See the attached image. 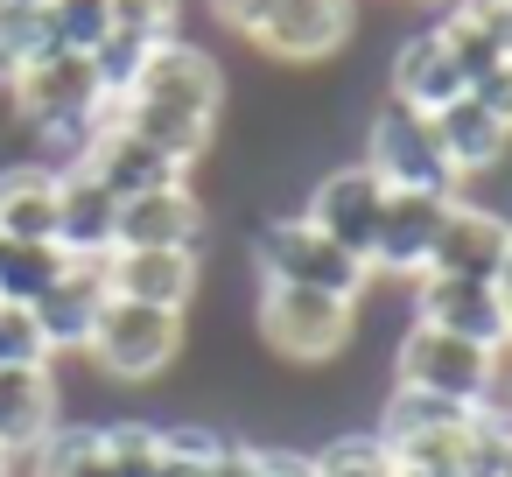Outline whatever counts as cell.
Instances as JSON below:
<instances>
[{
	"label": "cell",
	"mask_w": 512,
	"mask_h": 477,
	"mask_svg": "<svg viewBox=\"0 0 512 477\" xmlns=\"http://www.w3.org/2000/svg\"><path fill=\"white\" fill-rule=\"evenodd\" d=\"M253 330L274 358L288 365H330L344 358L351 330H358V302L344 295H316V288H288V281H260L253 295Z\"/></svg>",
	"instance_id": "cell-1"
},
{
	"label": "cell",
	"mask_w": 512,
	"mask_h": 477,
	"mask_svg": "<svg viewBox=\"0 0 512 477\" xmlns=\"http://www.w3.org/2000/svg\"><path fill=\"white\" fill-rule=\"evenodd\" d=\"M393 379L407 393H428V400H449V407H484L505 386V351H484L470 337L407 323V337L393 351Z\"/></svg>",
	"instance_id": "cell-2"
},
{
	"label": "cell",
	"mask_w": 512,
	"mask_h": 477,
	"mask_svg": "<svg viewBox=\"0 0 512 477\" xmlns=\"http://www.w3.org/2000/svg\"><path fill=\"white\" fill-rule=\"evenodd\" d=\"M253 260H260V281H288V288H316V295H344L358 302L365 295V260H351L344 246H330L302 211L288 218H267L253 232Z\"/></svg>",
	"instance_id": "cell-3"
},
{
	"label": "cell",
	"mask_w": 512,
	"mask_h": 477,
	"mask_svg": "<svg viewBox=\"0 0 512 477\" xmlns=\"http://www.w3.org/2000/svg\"><path fill=\"white\" fill-rule=\"evenodd\" d=\"M365 169L393 190V197H456V169L435 141V127L407 106H379L365 120Z\"/></svg>",
	"instance_id": "cell-4"
},
{
	"label": "cell",
	"mask_w": 512,
	"mask_h": 477,
	"mask_svg": "<svg viewBox=\"0 0 512 477\" xmlns=\"http://www.w3.org/2000/svg\"><path fill=\"white\" fill-rule=\"evenodd\" d=\"M302 218H309L330 246H344L351 260H365V274H372V246H379V218H386V183H379L365 162H337V169L309 190Z\"/></svg>",
	"instance_id": "cell-5"
},
{
	"label": "cell",
	"mask_w": 512,
	"mask_h": 477,
	"mask_svg": "<svg viewBox=\"0 0 512 477\" xmlns=\"http://www.w3.org/2000/svg\"><path fill=\"white\" fill-rule=\"evenodd\" d=\"M351 29H358L351 0H281V8L260 22L253 50L267 64H281V71H316L351 43Z\"/></svg>",
	"instance_id": "cell-6"
},
{
	"label": "cell",
	"mask_w": 512,
	"mask_h": 477,
	"mask_svg": "<svg viewBox=\"0 0 512 477\" xmlns=\"http://www.w3.org/2000/svg\"><path fill=\"white\" fill-rule=\"evenodd\" d=\"M85 351H92L99 372H113V379H155V372L183 351V316L141 309V302H106V316H99V330H92Z\"/></svg>",
	"instance_id": "cell-7"
},
{
	"label": "cell",
	"mask_w": 512,
	"mask_h": 477,
	"mask_svg": "<svg viewBox=\"0 0 512 477\" xmlns=\"http://www.w3.org/2000/svg\"><path fill=\"white\" fill-rule=\"evenodd\" d=\"M127 99H141V106H169V113H197V120H218V106H225V71H218V57L204 50V43H162V50H148V64H141V78H134V92Z\"/></svg>",
	"instance_id": "cell-8"
},
{
	"label": "cell",
	"mask_w": 512,
	"mask_h": 477,
	"mask_svg": "<svg viewBox=\"0 0 512 477\" xmlns=\"http://www.w3.org/2000/svg\"><path fill=\"white\" fill-rule=\"evenodd\" d=\"M414 323L449 330V337H470V344H484V351H505V344H512V316H505V302H498L491 281L414 274Z\"/></svg>",
	"instance_id": "cell-9"
},
{
	"label": "cell",
	"mask_w": 512,
	"mask_h": 477,
	"mask_svg": "<svg viewBox=\"0 0 512 477\" xmlns=\"http://www.w3.org/2000/svg\"><path fill=\"white\" fill-rule=\"evenodd\" d=\"M505 253H512V218H505V211H491V204L449 197L442 232H435V253H428V274H456V281H498Z\"/></svg>",
	"instance_id": "cell-10"
},
{
	"label": "cell",
	"mask_w": 512,
	"mask_h": 477,
	"mask_svg": "<svg viewBox=\"0 0 512 477\" xmlns=\"http://www.w3.org/2000/svg\"><path fill=\"white\" fill-rule=\"evenodd\" d=\"M113 253H204V197L190 183L120 204Z\"/></svg>",
	"instance_id": "cell-11"
},
{
	"label": "cell",
	"mask_w": 512,
	"mask_h": 477,
	"mask_svg": "<svg viewBox=\"0 0 512 477\" xmlns=\"http://www.w3.org/2000/svg\"><path fill=\"white\" fill-rule=\"evenodd\" d=\"M71 169H85V176H99L120 204H134V197H155V190H176L190 169H176L169 155H155L148 141H134L120 120H106L92 141H85V155L71 162Z\"/></svg>",
	"instance_id": "cell-12"
},
{
	"label": "cell",
	"mask_w": 512,
	"mask_h": 477,
	"mask_svg": "<svg viewBox=\"0 0 512 477\" xmlns=\"http://www.w3.org/2000/svg\"><path fill=\"white\" fill-rule=\"evenodd\" d=\"M113 232H120V197L85 176V169H57V253L64 260H113Z\"/></svg>",
	"instance_id": "cell-13"
},
{
	"label": "cell",
	"mask_w": 512,
	"mask_h": 477,
	"mask_svg": "<svg viewBox=\"0 0 512 477\" xmlns=\"http://www.w3.org/2000/svg\"><path fill=\"white\" fill-rule=\"evenodd\" d=\"M106 288H113V302L190 316V302L204 288V253H113L106 260Z\"/></svg>",
	"instance_id": "cell-14"
},
{
	"label": "cell",
	"mask_w": 512,
	"mask_h": 477,
	"mask_svg": "<svg viewBox=\"0 0 512 477\" xmlns=\"http://www.w3.org/2000/svg\"><path fill=\"white\" fill-rule=\"evenodd\" d=\"M470 85H463V71H456V57H449V43L435 36V29H421V36H400V50H393V106H407V113H421V120H435L449 99H463Z\"/></svg>",
	"instance_id": "cell-15"
},
{
	"label": "cell",
	"mask_w": 512,
	"mask_h": 477,
	"mask_svg": "<svg viewBox=\"0 0 512 477\" xmlns=\"http://www.w3.org/2000/svg\"><path fill=\"white\" fill-rule=\"evenodd\" d=\"M442 211H449V197H393V190H386V218H379V246H372V274H393V281L428 274V253H435Z\"/></svg>",
	"instance_id": "cell-16"
},
{
	"label": "cell",
	"mask_w": 512,
	"mask_h": 477,
	"mask_svg": "<svg viewBox=\"0 0 512 477\" xmlns=\"http://www.w3.org/2000/svg\"><path fill=\"white\" fill-rule=\"evenodd\" d=\"M106 302H113L106 267L71 260V267L57 274V288L36 302V323H43L50 351H85V344H92V330H99V316H106Z\"/></svg>",
	"instance_id": "cell-17"
},
{
	"label": "cell",
	"mask_w": 512,
	"mask_h": 477,
	"mask_svg": "<svg viewBox=\"0 0 512 477\" xmlns=\"http://www.w3.org/2000/svg\"><path fill=\"white\" fill-rule=\"evenodd\" d=\"M435 141H442V155H449V169H456V183L463 176H484V169H498L505 162V148H512V127L477 99V92H463V99H449L435 120Z\"/></svg>",
	"instance_id": "cell-18"
},
{
	"label": "cell",
	"mask_w": 512,
	"mask_h": 477,
	"mask_svg": "<svg viewBox=\"0 0 512 477\" xmlns=\"http://www.w3.org/2000/svg\"><path fill=\"white\" fill-rule=\"evenodd\" d=\"M0 239L57 246V169L50 162H8L0 169Z\"/></svg>",
	"instance_id": "cell-19"
},
{
	"label": "cell",
	"mask_w": 512,
	"mask_h": 477,
	"mask_svg": "<svg viewBox=\"0 0 512 477\" xmlns=\"http://www.w3.org/2000/svg\"><path fill=\"white\" fill-rule=\"evenodd\" d=\"M57 372H0V449H43L57 421Z\"/></svg>",
	"instance_id": "cell-20"
},
{
	"label": "cell",
	"mask_w": 512,
	"mask_h": 477,
	"mask_svg": "<svg viewBox=\"0 0 512 477\" xmlns=\"http://www.w3.org/2000/svg\"><path fill=\"white\" fill-rule=\"evenodd\" d=\"M113 120L134 134V141H148L155 155H169L176 169H190V162H204V148H211V134H218V120H197V113H169V106H141V99H120L113 106Z\"/></svg>",
	"instance_id": "cell-21"
},
{
	"label": "cell",
	"mask_w": 512,
	"mask_h": 477,
	"mask_svg": "<svg viewBox=\"0 0 512 477\" xmlns=\"http://www.w3.org/2000/svg\"><path fill=\"white\" fill-rule=\"evenodd\" d=\"M113 36V0H50L43 8V50L92 57Z\"/></svg>",
	"instance_id": "cell-22"
},
{
	"label": "cell",
	"mask_w": 512,
	"mask_h": 477,
	"mask_svg": "<svg viewBox=\"0 0 512 477\" xmlns=\"http://www.w3.org/2000/svg\"><path fill=\"white\" fill-rule=\"evenodd\" d=\"M71 260L57 253V246H0V302H15V309H36L50 288H57V274H64Z\"/></svg>",
	"instance_id": "cell-23"
},
{
	"label": "cell",
	"mask_w": 512,
	"mask_h": 477,
	"mask_svg": "<svg viewBox=\"0 0 512 477\" xmlns=\"http://www.w3.org/2000/svg\"><path fill=\"white\" fill-rule=\"evenodd\" d=\"M309 463H316V477H393V470H400V463H393V449H386L379 435H365V428L330 435Z\"/></svg>",
	"instance_id": "cell-24"
},
{
	"label": "cell",
	"mask_w": 512,
	"mask_h": 477,
	"mask_svg": "<svg viewBox=\"0 0 512 477\" xmlns=\"http://www.w3.org/2000/svg\"><path fill=\"white\" fill-rule=\"evenodd\" d=\"M435 36L449 43V57H456V71H463V85H470V92H477V85H491V78H498V71L512 64V57H505V50H498V43H491V36L477 29V22H463L456 8H449V15L435 22Z\"/></svg>",
	"instance_id": "cell-25"
},
{
	"label": "cell",
	"mask_w": 512,
	"mask_h": 477,
	"mask_svg": "<svg viewBox=\"0 0 512 477\" xmlns=\"http://www.w3.org/2000/svg\"><path fill=\"white\" fill-rule=\"evenodd\" d=\"M225 442H232V435H218L211 421H176V428H162V463H155V477H211V463H218Z\"/></svg>",
	"instance_id": "cell-26"
},
{
	"label": "cell",
	"mask_w": 512,
	"mask_h": 477,
	"mask_svg": "<svg viewBox=\"0 0 512 477\" xmlns=\"http://www.w3.org/2000/svg\"><path fill=\"white\" fill-rule=\"evenodd\" d=\"M57 351L36 323V309H15V302H0V372H43Z\"/></svg>",
	"instance_id": "cell-27"
},
{
	"label": "cell",
	"mask_w": 512,
	"mask_h": 477,
	"mask_svg": "<svg viewBox=\"0 0 512 477\" xmlns=\"http://www.w3.org/2000/svg\"><path fill=\"white\" fill-rule=\"evenodd\" d=\"M99 442H106L113 477H155V463H162V428H148V421H113V428H99Z\"/></svg>",
	"instance_id": "cell-28"
},
{
	"label": "cell",
	"mask_w": 512,
	"mask_h": 477,
	"mask_svg": "<svg viewBox=\"0 0 512 477\" xmlns=\"http://www.w3.org/2000/svg\"><path fill=\"white\" fill-rule=\"evenodd\" d=\"M43 477H113L99 428H57V435L43 442Z\"/></svg>",
	"instance_id": "cell-29"
},
{
	"label": "cell",
	"mask_w": 512,
	"mask_h": 477,
	"mask_svg": "<svg viewBox=\"0 0 512 477\" xmlns=\"http://www.w3.org/2000/svg\"><path fill=\"white\" fill-rule=\"evenodd\" d=\"M176 15H183V0H113V36L162 50V43H176Z\"/></svg>",
	"instance_id": "cell-30"
},
{
	"label": "cell",
	"mask_w": 512,
	"mask_h": 477,
	"mask_svg": "<svg viewBox=\"0 0 512 477\" xmlns=\"http://www.w3.org/2000/svg\"><path fill=\"white\" fill-rule=\"evenodd\" d=\"M36 50H43V15L8 8V0H0V85H8V78H15Z\"/></svg>",
	"instance_id": "cell-31"
},
{
	"label": "cell",
	"mask_w": 512,
	"mask_h": 477,
	"mask_svg": "<svg viewBox=\"0 0 512 477\" xmlns=\"http://www.w3.org/2000/svg\"><path fill=\"white\" fill-rule=\"evenodd\" d=\"M274 8H281V0H211V15H218V22H225V29H239V36H246V43H253V36H260V22H267V15H274Z\"/></svg>",
	"instance_id": "cell-32"
},
{
	"label": "cell",
	"mask_w": 512,
	"mask_h": 477,
	"mask_svg": "<svg viewBox=\"0 0 512 477\" xmlns=\"http://www.w3.org/2000/svg\"><path fill=\"white\" fill-rule=\"evenodd\" d=\"M211 477H260V449L253 442H225L218 463H211Z\"/></svg>",
	"instance_id": "cell-33"
},
{
	"label": "cell",
	"mask_w": 512,
	"mask_h": 477,
	"mask_svg": "<svg viewBox=\"0 0 512 477\" xmlns=\"http://www.w3.org/2000/svg\"><path fill=\"white\" fill-rule=\"evenodd\" d=\"M260 477H316V463L302 449H260Z\"/></svg>",
	"instance_id": "cell-34"
},
{
	"label": "cell",
	"mask_w": 512,
	"mask_h": 477,
	"mask_svg": "<svg viewBox=\"0 0 512 477\" xmlns=\"http://www.w3.org/2000/svg\"><path fill=\"white\" fill-rule=\"evenodd\" d=\"M477 99H484V106H491V113H498V120L512 127V64H505V71H498L491 85H477Z\"/></svg>",
	"instance_id": "cell-35"
},
{
	"label": "cell",
	"mask_w": 512,
	"mask_h": 477,
	"mask_svg": "<svg viewBox=\"0 0 512 477\" xmlns=\"http://www.w3.org/2000/svg\"><path fill=\"white\" fill-rule=\"evenodd\" d=\"M491 288H498V302H505V316H512V253H505V267H498V281H491Z\"/></svg>",
	"instance_id": "cell-36"
},
{
	"label": "cell",
	"mask_w": 512,
	"mask_h": 477,
	"mask_svg": "<svg viewBox=\"0 0 512 477\" xmlns=\"http://www.w3.org/2000/svg\"><path fill=\"white\" fill-rule=\"evenodd\" d=\"M8 8H29V15H43V8H50V0H8Z\"/></svg>",
	"instance_id": "cell-37"
},
{
	"label": "cell",
	"mask_w": 512,
	"mask_h": 477,
	"mask_svg": "<svg viewBox=\"0 0 512 477\" xmlns=\"http://www.w3.org/2000/svg\"><path fill=\"white\" fill-rule=\"evenodd\" d=\"M498 477H512V442H505V463H498Z\"/></svg>",
	"instance_id": "cell-38"
},
{
	"label": "cell",
	"mask_w": 512,
	"mask_h": 477,
	"mask_svg": "<svg viewBox=\"0 0 512 477\" xmlns=\"http://www.w3.org/2000/svg\"><path fill=\"white\" fill-rule=\"evenodd\" d=\"M498 400H505V407H512V386H498Z\"/></svg>",
	"instance_id": "cell-39"
},
{
	"label": "cell",
	"mask_w": 512,
	"mask_h": 477,
	"mask_svg": "<svg viewBox=\"0 0 512 477\" xmlns=\"http://www.w3.org/2000/svg\"><path fill=\"white\" fill-rule=\"evenodd\" d=\"M393 477H421V470H393Z\"/></svg>",
	"instance_id": "cell-40"
},
{
	"label": "cell",
	"mask_w": 512,
	"mask_h": 477,
	"mask_svg": "<svg viewBox=\"0 0 512 477\" xmlns=\"http://www.w3.org/2000/svg\"><path fill=\"white\" fill-rule=\"evenodd\" d=\"M505 8H512V0H505Z\"/></svg>",
	"instance_id": "cell-41"
},
{
	"label": "cell",
	"mask_w": 512,
	"mask_h": 477,
	"mask_svg": "<svg viewBox=\"0 0 512 477\" xmlns=\"http://www.w3.org/2000/svg\"><path fill=\"white\" fill-rule=\"evenodd\" d=\"M0 246H8V239H0Z\"/></svg>",
	"instance_id": "cell-42"
}]
</instances>
